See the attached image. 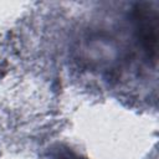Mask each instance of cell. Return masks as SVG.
<instances>
[{"label":"cell","mask_w":159,"mask_h":159,"mask_svg":"<svg viewBox=\"0 0 159 159\" xmlns=\"http://www.w3.org/2000/svg\"><path fill=\"white\" fill-rule=\"evenodd\" d=\"M134 21L137 36L147 56L155 61L157 58V31H158V12L153 9V4L142 2L134 9Z\"/></svg>","instance_id":"1"},{"label":"cell","mask_w":159,"mask_h":159,"mask_svg":"<svg viewBox=\"0 0 159 159\" xmlns=\"http://www.w3.org/2000/svg\"><path fill=\"white\" fill-rule=\"evenodd\" d=\"M61 159H68V158H61ZM70 159H72V158H70ZM76 159H80V158H76Z\"/></svg>","instance_id":"2"}]
</instances>
